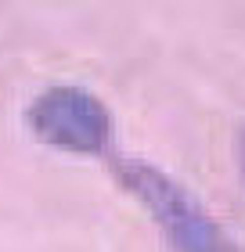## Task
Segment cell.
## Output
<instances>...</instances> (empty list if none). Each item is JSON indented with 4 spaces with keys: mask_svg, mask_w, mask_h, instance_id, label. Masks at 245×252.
<instances>
[{
    "mask_svg": "<svg viewBox=\"0 0 245 252\" xmlns=\"http://www.w3.org/2000/svg\"><path fill=\"white\" fill-rule=\"evenodd\" d=\"M108 169L119 188L144 205V213L155 220L173 252H245L227 234V227L166 169L130 155L112 158Z\"/></svg>",
    "mask_w": 245,
    "mask_h": 252,
    "instance_id": "1",
    "label": "cell"
},
{
    "mask_svg": "<svg viewBox=\"0 0 245 252\" xmlns=\"http://www.w3.org/2000/svg\"><path fill=\"white\" fill-rule=\"evenodd\" d=\"M26 123L36 141L72 155H101L115 130L108 105L72 83H58L36 94L26 112Z\"/></svg>",
    "mask_w": 245,
    "mask_h": 252,
    "instance_id": "2",
    "label": "cell"
},
{
    "mask_svg": "<svg viewBox=\"0 0 245 252\" xmlns=\"http://www.w3.org/2000/svg\"><path fill=\"white\" fill-rule=\"evenodd\" d=\"M235 155H238V169H242V180H245V126L235 137Z\"/></svg>",
    "mask_w": 245,
    "mask_h": 252,
    "instance_id": "3",
    "label": "cell"
}]
</instances>
